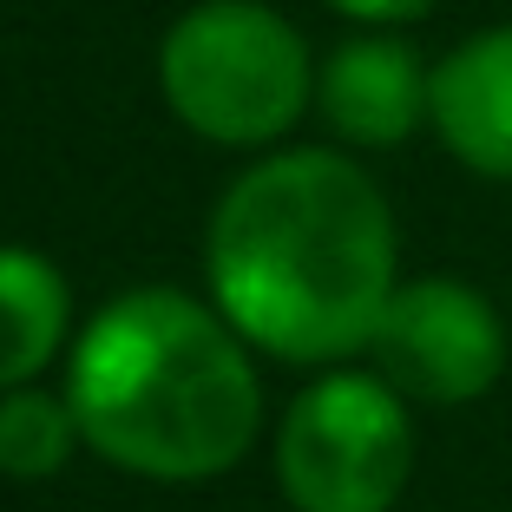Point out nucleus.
I'll return each mask as SVG.
<instances>
[{
	"label": "nucleus",
	"instance_id": "nucleus-5",
	"mask_svg": "<svg viewBox=\"0 0 512 512\" xmlns=\"http://www.w3.org/2000/svg\"><path fill=\"white\" fill-rule=\"evenodd\" d=\"M368 355L401 401L467 407L506 375V322L486 289L460 276H414L388 296Z\"/></svg>",
	"mask_w": 512,
	"mask_h": 512
},
{
	"label": "nucleus",
	"instance_id": "nucleus-6",
	"mask_svg": "<svg viewBox=\"0 0 512 512\" xmlns=\"http://www.w3.org/2000/svg\"><path fill=\"white\" fill-rule=\"evenodd\" d=\"M316 112L355 151H388L434 119V66L401 33H348L316 66Z\"/></svg>",
	"mask_w": 512,
	"mask_h": 512
},
{
	"label": "nucleus",
	"instance_id": "nucleus-1",
	"mask_svg": "<svg viewBox=\"0 0 512 512\" xmlns=\"http://www.w3.org/2000/svg\"><path fill=\"white\" fill-rule=\"evenodd\" d=\"M401 237L381 184L348 151L256 158L211 211L204 276L217 316L276 362H342L375 342Z\"/></svg>",
	"mask_w": 512,
	"mask_h": 512
},
{
	"label": "nucleus",
	"instance_id": "nucleus-4",
	"mask_svg": "<svg viewBox=\"0 0 512 512\" xmlns=\"http://www.w3.org/2000/svg\"><path fill=\"white\" fill-rule=\"evenodd\" d=\"M414 473V421L381 375L329 368L276 427V486L296 512H394Z\"/></svg>",
	"mask_w": 512,
	"mask_h": 512
},
{
	"label": "nucleus",
	"instance_id": "nucleus-8",
	"mask_svg": "<svg viewBox=\"0 0 512 512\" xmlns=\"http://www.w3.org/2000/svg\"><path fill=\"white\" fill-rule=\"evenodd\" d=\"M73 329V289L27 243H0V394L33 388V375L60 362Z\"/></svg>",
	"mask_w": 512,
	"mask_h": 512
},
{
	"label": "nucleus",
	"instance_id": "nucleus-3",
	"mask_svg": "<svg viewBox=\"0 0 512 512\" xmlns=\"http://www.w3.org/2000/svg\"><path fill=\"white\" fill-rule=\"evenodd\" d=\"M158 92L211 145H276L316 106V60L263 0H197L158 46Z\"/></svg>",
	"mask_w": 512,
	"mask_h": 512
},
{
	"label": "nucleus",
	"instance_id": "nucleus-7",
	"mask_svg": "<svg viewBox=\"0 0 512 512\" xmlns=\"http://www.w3.org/2000/svg\"><path fill=\"white\" fill-rule=\"evenodd\" d=\"M427 125L467 171L512 184V20L480 27L434 66V119Z\"/></svg>",
	"mask_w": 512,
	"mask_h": 512
},
{
	"label": "nucleus",
	"instance_id": "nucleus-10",
	"mask_svg": "<svg viewBox=\"0 0 512 512\" xmlns=\"http://www.w3.org/2000/svg\"><path fill=\"white\" fill-rule=\"evenodd\" d=\"M329 7L348 20H362V27H407V20L434 14L440 0H329Z\"/></svg>",
	"mask_w": 512,
	"mask_h": 512
},
{
	"label": "nucleus",
	"instance_id": "nucleus-9",
	"mask_svg": "<svg viewBox=\"0 0 512 512\" xmlns=\"http://www.w3.org/2000/svg\"><path fill=\"white\" fill-rule=\"evenodd\" d=\"M79 447V421L66 394L7 388L0 394V473L7 480H53Z\"/></svg>",
	"mask_w": 512,
	"mask_h": 512
},
{
	"label": "nucleus",
	"instance_id": "nucleus-2",
	"mask_svg": "<svg viewBox=\"0 0 512 512\" xmlns=\"http://www.w3.org/2000/svg\"><path fill=\"white\" fill-rule=\"evenodd\" d=\"M66 401L99 460L165 486L230 473L263 427L250 342L184 289L112 296L73 342Z\"/></svg>",
	"mask_w": 512,
	"mask_h": 512
}]
</instances>
